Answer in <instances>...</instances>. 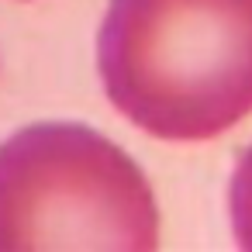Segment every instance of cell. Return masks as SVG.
Segmentation results:
<instances>
[{
    "label": "cell",
    "instance_id": "obj_1",
    "mask_svg": "<svg viewBox=\"0 0 252 252\" xmlns=\"http://www.w3.org/2000/svg\"><path fill=\"white\" fill-rule=\"evenodd\" d=\"M97 76L142 135L214 142L252 114V0H107Z\"/></svg>",
    "mask_w": 252,
    "mask_h": 252
},
{
    "label": "cell",
    "instance_id": "obj_2",
    "mask_svg": "<svg viewBox=\"0 0 252 252\" xmlns=\"http://www.w3.org/2000/svg\"><path fill=\"white\" fill-rule=\"evenodd\" d=\"M145 169L104 131L35 121L0 142V252H156Z\"/></svg>",
    "mask_w": 252,
    "mask_h": 252
},
{
    "label": "cell",
    "instance_id": "obj_3",
    "mask_svg": "<svg viewBox=\"0 0 252 252\" xmlns=\"http://www.w3.org/2000/svg\"><path fill=\"white\" fill-rule=\"evenodd\" d=\"M228 228L242 252H252V142L238 152L228 176Z\"/></svg>",
    "mask_w": 252,
    "mask_h": 252
}]
</instances>
